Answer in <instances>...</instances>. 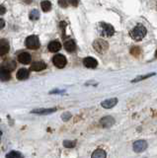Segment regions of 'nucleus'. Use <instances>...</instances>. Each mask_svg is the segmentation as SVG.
I'll list each match as a JSON object with an SVG mask.
<instances>
[{
    "label": "nucleus",
    "mask_w": 157,
    "mask_h": 158,
    "mask_svg": "<svg viewBox=\"0 0 157 158\" xmlns=\"http://www.w3.org/2000/svg\"><path fill=\"white\" fill-rule=\"evenodd\" d=\"M146 33H147V31H146L144 26L137 25V26H135L134 29L131 31L130 35H131V37L135 41H141L142 39L144 38V37L146 36Z\"/></svg>",
    "instance_id": "1"
},
{
    "label": "nucleus",
    "mask_w": 157,
    "mask_h": 158,
    "mask_svg": "<svg viewBox=\"0 0 157 158\" xmlns=\"http://www.w3.org/2000/svg\"><path fill=\"white\" fill-rule=\"evenodd\" d=\"M25 45L29 49H40V46H41V43H40V40H39V37H37V36H29L28 38L26 39L25 41Z\"/></svg>",
    "instance_id": "2"
},
{
    "label": "nucleus",
    "mask_w": 157,
    "mask_h": 158,
    "mask_svg": "<svg viewBox=\"0 0 157 158\" xmlns=\"http://www.w3.org/2000/svg\"><path fill=\"white\" fill-rule=\"evenodd\" d=\"M99 31H100V34H101L103 37H112L114 34H115V29H114V27L110 24H107V23H100Z\"/></svg>",
    "instance_id": "3"
},
{
    "label": "nucleus",
    "mask_w": 157,
    "mask_h": 158,
    "mask_svg": "<svg viewBox=\"0 0 157 158\" xmlns=\"http://www.w3.org/2000/svg\"><path fill=\"white\" fill-rule=\"evenodd\" d=\"M93 48L95 49L97 53H106L108 49H109V44L108 41H104L102 39H98L96 41H94L93 43Z\"/></svg>",
    "instance_id": "4"
},
{
    "label": "nucleus",
    "mask_w": 157,
    "mask_h": 158,
    "mask_svg": "<svg viewBox=\"0 0 157 158\" xmlns=\"http://www.w3.org/2000/svg\"><path fill=\"white\" fill-rule=\"evenodd\" d=\"M52 62H54V65L58 68H63L66 63H67V60H66L65 57L62 54H56L52 58Z\"/></svg>",
    "instance_id": "5"
},
{
    "label": "nucleus",
    "mask_w": 157,
    "mask_h": 158,
    "mask_svg": "<svg viewBox=\"0 0 157 158\" xmlns=\"http://www.w3.org/2000/svg\"><path fill=\"white\" fill-rule=\"evenodd\" d=\"M10 50V45H9L8 41L5 39L0 40V57L5 55Z\"/></svg>",
    "instance_id": "6"
},
{
    "label": "nucleus",
    "mask_w": 157,
    "mask_h": 158,
    "mask_svg": "<svg viewBox=\"0 0 157 158\" xmlns=\"http://www.w3.org/2000/svg\"><path fill=\"white\" fill-rule=\"evenodd\" d=\"M147 148V142L145 140H137L134 143V150L135 152H142Z\"/></svg>",
    "instance_id": "7"
},
{
    "label": "nucleus",
    "mask_w": 157,
    "mask_h": 158,
    "mask_svg": "<svg viewBox=\"0 0 157 158\" xmlns=\"http://www.w3.org/2000/svg\"><path fill=\"white\" fill-rule=\"evenodd\" d=\"M115 124V120L111 116H108V117H104L101 120H100V124L102 125L103 128H111L112 125Z\"/></svg>",
    "instance_id": "8"
},
{
    "label": "nucleus",
    "mask_w": 157,
    "mask_h": 158,
    "mask_svg": "<svg viewBox=\"0 0 157 158\" xmlns=\"http://www.w3.org/2000/svg\"><path fill=\"white\" fill-rule=\"evenodd\" d=\"M83 64L88 68H95L98 65V61L95 58L88 57L83 59Z\"/></svg>",
    "instance_id": "9"
},
{
    "label": "nucleus",
    "mask_w": 157,
    "mask_h": 158,
    "mask_svg": "<svg viewBox=\"0 0 157 158\" xmlns=\"http://www.w3.org/2000/svg\"><path fill=\"white\" fill-rule=\"evenodd\" d=\"M31 60H32V57H31V54L28 53H22L18 55V61L23 64L30 63Z\"/></svg>",
    "instance_id": "10"
},
{
    "label": "nucleus",
    "mask_w": 157,
    "mask_h": 158,
    "mask_svg": "<svg viewBox=\"0 0 157 158\" xmlns=\"http://www.w3.org/2000/svg\"><path fill=\"white\" fill-rule=\"evenodd\" d=\"M16 62L14 61V60L12 59H8L6 60V61H4L2 63V65H1V68H4V69H7V70L9 71H13L14 69L16 68Z\"/></svg>",
    "instance_id": "11"
},
{
    "label": "nucleus",
    "mask_w": 157,
    "mask_h": 158,
    "mask_svg": "<svg viewBox=\"0 0 157 158\" xmlns=\"http://www.w3.org/2000/svg\"><path fill=\"white\" fill-rule=\"evenodd\" d=\"M46 68V64L44 61H36L31 65L30 69L34 71H42Z\"/></svg>",
    "instance_id": "12"
},
{
    "label": "nucleus",
    "mask_w": 157,
    "mask_h": 158,
    "mask_svg": "<svg viewBox=\"0 0 157 158\" xmlns=\"http://www.w3.org/2000/svg\"><path fill=\"white\" fill-rule=\"evenodd\" d=\"M118 103V99L117 98H112V99H108L102 102V107L105 109H111L113 107H115Z\"/></svg>",
    "instance_id": "13"
},
{
    "label": "nucleus",
    "mask_w": 157,
    "mask_h": 158,
    "mask_svg": "<svg viewBox=\"0 0 157 158\" xmlns=\"http://www.w3.org/2000/svg\"><path fill=\"white\" fill-rule=\"evenodd\" d=\"M47 49H49V50L51 53H56L61 49V44L58 41H52L49 44V45H47Z\"/></svg>",
    "instance_id": "14"
},
{
    "label": "nucleus",
    "mask_w": 157,
    "mask_h": 158,
    "mask_svg": "<svg viewBox=\"0 0 157 158\" xmlns=\"http://www.w3.org/2000/svg\"><path fill=\"white\" fill-rule=\"evenodd\" d=\"M30 73H29V70L26 68H21L19 69L17 74H16V77L18 80H25V79H27L28 77H29Z\"/></svg>",
    "instance_id": "15"
},
{
    "label": "nucleus",
    "mask_w": 157,
    "mask_h": 158,
    "mask_svg": "<svg viewBox=\"0 0 157 158\" xmlns=\"http://www.w3.org/2000/svg\"><path fill=\"white\" fill-rule=\"evenodd\" d=\"M56 108H50V109H35L32 111V114H38V115H49L51 113H54Z\"/></svg>",
    "instance_id": "16"
},
{
    "label": "nucleus",
    "mask_w": 157,
    "mask_h": 158,
    "mask_svg": "<svg viewBox=\"0 0 157 158\" xmlns=\"http://www.w3.org/2000/svg\"><path fill=\"white\" fill-rule=\"evenodd\" d=\"M11 79V71L7 69L1 68L0 69V80L1 81H8Z\"/></svg>",
    "instance_id": "17"
},
{
    "label": "nucleus",
    "mask_w": 157,
    "mask_h": 158,
    "mask_svg": "<svg viewBox=\"0 0 157 158\" xmlns=\"http://www.w3.org/2000/svg\"><path fill=\"white\" fill-rule=\"evenodd\" d=\"M64 48L68 53H73L76 49V45L73 40H68L64 43Z\"/></svg>",
    "instance_id": "18"
},
{
    "label": "nucleus",
    "mask_w": 157,
    "mask_h": 158,
    "mask_svg": "<svg viewBox=\"0 0 157 158\" xmlns=\"http://www.w3.org/2000/svg\"><path fill=\"white\" fill-rule=\"evenodd\" d=\"M41 7H42V10L44 12H49L51 9V3L49 1V0H44V1H42V3H41Z\"/></svg>",
    "instance_id": "19"
},
{
    "label": "nucleus",
    "mask_w": 157,
    "mask_h": 158,
    "mask_svg": "<svg viewBox=\"0 0 157 158\" xmlns=\"http://www.w3.org/2000/svg\"><path fill=\"white\" fill-rule=\"evenodd\" d=\"M106 156H107L106 152H105V150H103V149H97L92 153L93 158H105Z\"/></svg>",
    "instance_id": "20"
},
{
    "label": "nucleus",
    "mask_w": 157,
    "mask_h": 158,
    "mask_svg": "<svg viewBox=\"0 0 157 158\" xmlns=\"http://www.w3.org/2000/svg\"><path fill=\"white\" fill-rule=\"evenodd\" d=\"M29 17H30V20L32 21H36L40 18V12L37 10V9H34L32 10L29 14Z\"/></svg>",
    "instance_id": "21"
},
{
    "label": "nucleus",
    "mask_w": 157,
    "mask_h": 158,
    "mask_svg": "<svg viewBox=\"0 0 157 158\" xmlns=\"http://www.w3.org/2000/svg\"><path fill=\"white\" fill-rule=\"evenodd\" d=\"M76 145L75 140H64L63 141V146L66 148H73Z\"/></svg>",
    "instance_id": "22"
},
{
    "label": "nucleus",
    "mask_w": 157,
    "mask_h": 158,
    "mask_svg": "<svg viewBox=\"0 0 157 158\" xmlns=\"http://www.w3.org/2000/svg\"><path fill=\"white\" fill-rule=\"evenodd\" d=\"M131 53L132 55H135V57H139L140 53H141L140 48H139V46H134V48H131Z\"/></svg>",
    "instance_id": "23"
},
{
    "label": "nucleus",
    "mask_w": 157,
    "mask_h": 158,
    "mask_svg": "<svg viewBox=\"0 0 157 158\" xmlns=\"http://www.w3.org/2000/svg\"><path fill=\"white\" fill-rule=\"evenodd\" d=\"M155 75V73H150V74H147V75H143V76H139V77H137L135 78L134 81L132 82H137V81H141V80H143V79H147L148 77H151V76H153Z\"/></svg>",
    "instance_id": "24"
},
{
    "label": "nucleus",
    "mask_w": 157,
    "mask_h": 158,
    "mask_svg": "<svg viewBox=\"0 0 157 158\" xmlns=\"http://www.w3.org/2000/svg\"><path fill=\"white\" fill-rule=\"evenodd\" d=\"M6 157H23L21 153H19L18 151H11L10 153H8Z\"/></svg>",
    "instance_id": "25"
},
{
    "label": "nucleus",
    "mask_w": 157,
    "mask_h": 158,
    "mask_svg": "<svg viewBox=\"0 0 157 158\" xmlns=\"http://www.w3.org/2000/svg\"><path fill=\"white\" fill-rule=\"evenodd\" d=\"M69 4V0H58V5L62 8H66Z\"/></svg>",
    "instance_id": "26"
},
{
    "label": "nucleus",
    "mask_w": 157,
    "mask_h": 158,
    "mask_svg": "<svg viewBox=\"0 0 157 158\" xmlns=\"http://www.w3.org/2000/svg\"><path fill=\"white\" fill-rule=\"evenodd\" d=\"M70 118H71V114L69 112H65L61 115V119H62V120H64V122L65 120H68Z\"/></svg>",
    "instance_id": "27"
},
{
    "label": "nucleus",
    "mask_w": 157,
    "mask_h": 158,
    "mask_svg": "<svg viewBox=\"0 0 157 158\" xmlns=\"http://www.w3.org/2000/svg\"><path fill=\"white\" fill-rule=\"evenodd\" d=\"M69 3H70L71 5H72V6L76 7V6H78L79 0H69Z\"/></svg>",
    "instance_id": "28"
},
{
    "label": "nucleus",
    "mask_w": 157,
    "mask_h": 158,
    "mask_svg": "<svg viewBox=\"0 0 157 158\" xmlns=\"http://www.w3.org/2000/svg\"><path fill=\"white\" fill-rule=\"evenodd\" d=\"M59 27L61 28V30H62V32H63V33H64V32H65V28H66V23L65 22H60L59 23Z\"/></svg>",
    "instance_id": "29"
},
{
    "label": "nucleus",
    "mask_w": 157,
    "mask_h": 158,
    "mask_svg": "<svg viewBox=\"0 0 157 158\" xmlns=\"http://www.w3.org/2000/svg\"><path fill=\"white\" fill-rule=\"evenodd\" d=\"M6 12V8L4 7L3 5H0V15H3Z\"/></svg>",
    "instance_id": "30"
},
{
    "label": "nucleus",
    "mask_w": 157,
    "mask_h": 158,
    "mask_svg": "<svg viewBox=\"0 0 157 158\" xmlns=\"http://www.w3.org/2000/svg\"><path fill=\"white\" fill-rule=\"evenodd\" d=\"M4 26H5V21H4L3 19H0V30H2Z\"/></svg>",
    "instance_id": "31"
},
{
    "label": "nucleus",
    "mask_w": 157,
    "mask_h": 158,
    "mask_svg": "<svg viewBox=\"0 0 157 158\" xmlns=\"http://www.w3.org/2000/svg\"><path fill=\"white\" fill-rule=\"evenodd\" d=\"M63 92L64 91H60V90H52L50 93V94H54V93H63Z\"/></svg>",
    "instance_id": "32"
},
{
    "label": "nucleus",
    "mask_w": 157,
    "mask_h": 158,
    "mask_svg": "<svg viewBox=\"0 0 157 158\" xmlns=\"http://www.w3.org/2000/svg\"><path fill=\"white\" fill-rule=\"evenodd\" d=\"M32 1H33V0H24V2L27 3V4H30V3H32Z\"/></svg>",
    "instance_id": "33"
},
{
    "label": "nucleus",
    "mask_w": 157,
    "mask_h": 158,
    "mask_svg": "<svg viewBox=\"0 0 157 158\" xmlns=\"http://www.w3.org/2000/svg\"><path fill=\"white\" fill-rule=\"evenodd\" d=\"M0 136H2V132H0Z\"/></svg>",
    "instance_id": "34"
},
{
    "label": "nucleus",
    "mask_w": 157,
    "mask_h": 158,
    "mask_svg": "<svg viewBox=\"0 0 157 158\" xmlns=\"http://www.w3.org/2000/svg\"></svg>",
    "instance_id": "35"
}]
</instances>
